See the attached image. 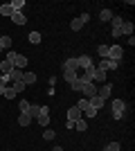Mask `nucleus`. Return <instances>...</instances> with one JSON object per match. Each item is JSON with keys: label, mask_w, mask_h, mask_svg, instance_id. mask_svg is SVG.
Returning a JSON list of instances; mask_svg holds the SVG:
<instances>
[{"label": "nucleus", "mask_w": 135, "mask_h": 151, "mask_svg": "<svg viewBox=\"0 0 135 151\" xmlns=\"http://www.w3.org/2000/svg\"><path fill=\"white\" fill-rule=\"evenodd\" d=\"M110 111H113V117H115V120H122L124 113H126V101L124 99H113Z\"/></svg>", "instance_id": "obj_1"}, {"label": "nucleus", "mask_w": 135, "mask_h": 151, "mask_svg": "<svg viewBox=\"0 0 135 151\" xmlns=\"http://www.w3.org/2000/svg\"><path fill=\"white\" fill-rule=\"evenodd\" d=\"M122 57H124L122 45H115V43L108 45V57H106V59H110V61H117V63H119V61H122Z\"/></svg>", "instance_id": "obj_2"}, {"label": "nucleus", "mask_w": 135, "mask_h": 151, "mask_svg": "<svg viewBox=\"0 0 135 151\" xmlns=\"http://www.w3.org/2000/svg\"><path fill=\"white\" fill-rule=\"evenodd\" d=\"M88 20H90V14H81V16H77V18H72L70 27H72V29H74V32H79V29H81V27L86 25V23H88Z\"/></svg>", "instance_id": "obj_3"}, {"label": "nucleus", "mask_w": 135, "mask_h": 151, "mask_svg": "<svg viewBox=\"0 0 135 151\" xmlns=\"http://www.w3.org/2000/svg\"><path fill=\"white\" fill-rule=\"evenodd\" d=\"M117 65H119L117 61H110V59H101V61L97 63L95 68H97V70H104V72H106V70H115Z\"/></svg>", "instance_id": "obj_4"}, {"label": "nucleus", "mask_w": 135, "mask_h": 151, "mask_svg": "<svg viewBox=\"0 0 135 151\" xmlns=\"http://www.w3.org/2000/svg\"><path fill=\"white\" fill-rule=\"evenodd\" d=\"M81 95H84L86 99H90V97H95V95H97V86H95L92 81L84 83V88H81Z\"/></svg>", "instance_id": "obj_5"}, {"label": "nucleus", "mask_w": 135, "mask_h": 151, "mask_svg": "<svg viewBox=\"0 0 135 151\" xmlns=\"http://www.w3.org/2000/svg\"><path fill=\"white\" fill-rule=\"evenodd\" d=\"M77 65L79 68H90V65H95V61H92V57H88V54H81V57H77Z\"/></svg>", "instance_id": "obj_6"}, {"label": "nucleus", "mask_w": 135, "mask_h": 151, "mask_svg": "<svg viewBox=\"0 0 135 151\" xmlns=\"http://www.w3.org/2000/svg\"><path fill=\"white\" fill-rule=\"evenodd\" d=\"M79 117H84V113H81V111H79L77 106L68 108V122H72V124H74V122H77Z\"/></svg>", "instance_id": "obj_7"}, {"label": "nucleus", "mask_w": 135, "mask_h": 151, "mask_svg": "<svg viewBox=\"0 0 135 151\" xmlns=\"http://www.w3.org/2000/svg\"><path fill=\"white\" fill-rule=\"evenodd\" d=\"M97 95H99V97H101V99H108L110 95H113V86H110V83H104L101 88L97 90Z\"/></svg>", "instance_id": "obj_8"}, {"label": "nucleus", "mask_w": 135, "mask_h": 151, "mask_svg": "<svg viewBox=\"0 0 135 151\" xmlns=\"http://www.w3.org/2000/svg\"><path fill=\"white\" fill-rule=\"evenodd\" d=\"M79 65H77V59H68L63 61V72H77Z\"/></svg>", "instance_id": "obj_9"}, {"label": "nucleus", "mask_w": 135, "mask_h": 151, "mask_svg": "<svg viewBox=\"0 0 135 151\" xmlns=\"http://www.w3.org/2000/svg\"><path fill=\"white\" fill-rule=\"evenodd\" d=\"M88 104L92 108H95V111H99V108H104V104H106V99H101V97H99V95H95V97H90L88 99Z\"/></svg>", "instance_id": "obj_10"}, {"label": "nucleus", "mask_w": 135, "mask_h": 151, "mask_svg": "<svg viewBox=\"0 0 135 151\" xmlns=\"http://www.w3.org/2000/svg\"><path fill=\"white\" fill-rule=\"evenodd\" d=\"M11 63H14V68H20V70H23L27 65V57H25V54H16Z\"/></svg>", "instance_id": "obj_11"}, {"label": "nucleus", "mask_w": 135, "mask_h": 151, "mask_svg": "<svg viewBox=\"0 0 135 151\" xmlns=\"http://www.w3.org/2000/svg\"><path fill=\"white\" fill-rule=\"evenodd\" d=\"M11 20H14V25H25V23H27V18H25V14H23V12H14Z\"/></svg>", "instance_id": "obj_12"}, {"label": "nucleus", "mask_w": 135, "mask_h": 151, "mask_svg": "<svg viewBox=\"0 0 135 151\" xmlns=\"http://www.w3.org/2000/svg\"><path fill=\"white\" fill-rule=\"evenodd\" d=\"M7 79H9V81H20V79H23V70L20 68H11V72L7 75Z\"/></svg>", "instance_id": "obj_13"}, {"label": "nucleus", "mask_w": 135, "mask_h": 151, "mask_svg": "<svg viewBox=\"0 0 135 151\" xmlns=\"http://www.w3.org/2000/svg\"><path fill=\"white\" fill-rule=\"evenodd\" d=\"M11 68H14V63L11 61H7V59H5V61H0V75H9V72H11Z\"/></svg>", "instance_id": "obj_14"}, {"label": "nucleus", "mask_w": 135, "mask_h": 151, "mask_svg": "<svg viewBox=\"0 0 135 151\" xmlns=\"http://www.w3.org/2000/svg\"><path fill=\"white\" fill-rule=\"evenodd\" d=\"M2 50H11V36H0V52Z\"/></svg>", "instance_id": "obj_15"}, {"label": "nucleus", "mask_w": 135, "mask_h": 151, "mask_svg": "<svg viewBox=\"0 0 135 151\" xmlns=\"http://www.w3.org/2000/svg\"><path fill=\"white\" fill-rule=\"evenodd\" d=\"M23 83H25V86L36 83V75H34V72H23Z\"/></svg>", "instance_id": "obj_16"}, {"label": "nucleus", "mask_w": 135, "mask_h": 151, "mask_svg": "<svg viewBox=\"0 0 135 151\" xmlns=\"http://www.w3.org/2000/svg\"><path fill=\"white\" fill-rule=\"evenodd\" d=\"M84 83H88V81H84L81 77H77V79H74V81L70 83V88H72V90H77V93H81V88H84Z\"/></svg>", "instance_id": "obj_17"}, {"label": "nucleus", "mask_w": 135, "mask_h": 151, "mask_svg": "<svg viewBox=\"0 0 135 151\" xmlns=\"http://www.w3.org/2000/svg\"><path fill=\"white\" fill-rule=\"evenodd\" d=\"M92 81H95V83H104V81H106V72L95 68V77H92Z\"/></svg>", "instance_id": "obj_18"}, {"label": "nucleus", "mask_w": 135, "mask_h": 151, "mask_svg": "<svg viewBox=\"0 0 135 151\" xmlns=\"http://www.w3.org/2000/svg\"><path fill=\"white\" fill-rule=\"evenodd\" d=\"M133 23H122V27H119V32L122 34H126V36H133Z\"/></svg>", "instance_id": "obj_19"}, {"label": "nucleus", "mask_w": 135, "mask_h": 151, "mask_svg": "<svg viewBox=\"0 0 135 151\" xmlns=\"http://www.w3.org/2000/svg\"><path fill=\"white\" fill-rule=\"evenodd\" d=\"M0 14H2L5 18H11V14H14L11 5H9V2H7V5H0Z\"/></svg>", "instance_id": "obj_20"}, {"label": "nucleus", "mask_w": 135, "mask_h": 151, "mask_svg": "<svg viewBox=\"0 0 135 151\" xmlns=\"http://www.w3.org/2000/svg\"><path fill=\"white\" fill-rule=\"evenodd\" d=\"M18 124L20 126H29V124H32V117H29L27 113H20L18 115Z\"/></svg>", "instance_id": "obj_21"}, {"label": "nucleus", "mask_w": 135, "mask_h": 151, "mask_svg": "<svg viewBox=\"0 0 135 151\" xmlns=\"http://www.w3.org/2000/svg\"><path fill=\"white\" fill-rule=\"evenodd\" d=\"M11 88H14V93H16V95H20V93H25V88H27V86L23 83V79H20V81H14V86H11Z\"/></svg>", "instance_id": "obj_22"}, {"label": "nucleus", "mask_w": 135, "mask_h": 151, "mask_svg": "<svg viewBox=\"0 0 135 151\" xmlns=\"http://www.w3.org/2000/svg\"><path fill=\"white\" fill-rule=\"evenodd\" d=\"M110 18H113V12H110V9H101V12H99V20H104V23H108Z\"/></svg>", "instance_id": "obj_23"}, {"label": "nucleus", "mask_w": 135, "mask_h": 151, "mask_svg": "<svg viewBox=\"0 0 135 151\" xmlns=\"http://www.w3.org/2000/svg\"><path fill=\"white\" fill-rule=\"evenodd\" d=\"M9 5H11L14 12H23V7H25V0H11Z\"/></svg>", "instance_id": "obj_24"}, {"label": "nucleus", "mask_w": 135, "mask_h": 151, "mask_svg": "<svg viewBox=\"0 0 135 151\" xmlns=\"http://www.w3.org/2000/svg\"><path fill=\"white\" fill-rule=\"evenodd\" d=\"M122 23H124L122 16H113V18H110V25H113V29H119V27H122Z\"/></svg>", "instance_id": "obj_25"}, {"label": "nucleus", "mask_w": 135, "mask_h": 151, "mask_svg": "<svg viewBox=\"0 0 135 151\" xmlns=\"http://www.w3.org/2000/svg\"><path fill=\"white\" fill-rule=\"evenodd\" d=\"M39 113H41V106H36V104H29V111H27V115H29V117H39Z\"/></svg>", "instance_id": "obj_26"}, {"label": "nucleus", "mask_w": 135, "mask_h": 151, "mask_svg": "<svg viewBox=\"0 0 135 151\" xmlns=\"http://www.w3.org/2000/svg\"><path fill=\"white\" fill-rule=\"evenodd\" d=\"M74 129H77V131H86V129H88V122H86L84 117H79V120L74 122Z\"/></svg>", "instance_id": "obj_27"}, {"label": "nucleus", "mask_w": 135, "mask_h": 151, "mask_svg": "<svg viewBox=\"0 0 135 151\" xmlns=\"http://www.w3.org/2000/svg\"><path fill=\"white\" fill-rule=\"evenodd\" d=\"M29 43H34V45L41 43V32H29Z\"/></svg>", "instance_id": "obj_28"}, {"label": "nucleus", "mask_w": 135, "mask_h": 151, "mask_svg": "<svg viewBox=\"0 0 135 151\" xmlns=\"http://www.w3.org/2000/svg\"><path fill=\"white\" fill-rule=\"evenodd\" d=\"M95 115H97V111H95V108H92V106L88 104V108L84 111V117H90V120H95Z\"/></svg>", "instance_id": "obj_29"}, {"label": "nucleus", "mask_w": 135, "mask_h": 151, "mask_svg": "<svg viewBox=\"0 0 135 151\" xmlns=\"http://www.w3.org/2000/svg\"><path fill=\"white\" fill-rule=\"evenodd\" d=\"M36 120H39L41 126H45V129H47V124H50V115H39Z\"/></svg>", "instance_id": "obj_30"}, {"label": "nucleus", "mask_w": 135, "mask_h": 151, "mask_svg": "<svg viewBox=\"0 0 135 151\" xmlns=\"http://www.w3.org/2000/svg\"><path fill=\"white\" fill-rule=\"evenodd\" d=\"M77 108H79V111H81V113H84L86 108H88V99H86V97H81V99L77 101Z\"/></svg>", "instance_id": "obj_31"}, {"label": "nucleus", "mask_w": 135, "mask_h": 151, "mask_svg": "<svg viewBox=\"0 0 135 151\" xmlns=\"http://www.w3.org/2000/svg\"><path fill=\"white\" fill-rule=\"evenodd\" d=\"M97 52H99V57H101V59H106V57H108V45H99Z\"/></svg>", "instance_id": "obj_32"}, {"label": "nucleus", "mask_w": 135, "mask_h": 151, "mask_svg": "<svg viewBox=\"0 0 135 151\" xmlns=\"http://www.w3.org/2000/svg\"><path fill=\"white\" fill-rule=\"evenodd\" d=\"M18 106H20V113H27V111H29V101H27L25 97H23V99H20V104H18Z\"/></svg>", "instance_id": "obj_33"}, {"label": "nucleus", "mask_w": 135, "mask_h": 151, "mask_svg": "<svg viewBox=\"0 0 135 151\" xmlns=\"http://www.w3.org/2000/svg\"><path fill=\"white\" fill-rule=\"evenodd\" d=\"M63 77H65V81H68V83H72L79 75H77V72H63Z\"/></svg>", "instance_id": "obj_34"}, {"label": "nucleus", "mask_w": 135, "mask_h": 151, "mask_svg": "<svg viewBox=\"0 0 135 151\" xmlns=\"http://www.w3.org/2000/svg\"><path fill=\"white\" fill-rule=\"evenodd\" d=\"M54 135H56V131H52V129H45V131H43L45 140H54Z\"/></svg>", "instance_id": "obj_35"}, {"label": "nucleus", "mask_w": 135, "mask_h": 151, "mask_svg": "<svg viewBox=\"0 0 135 151\" xmlns=\"http://www.w3.org/2000/svg\"><path fill=\"white\" fill-rule=\"evenodd\" d=\"M2 95H5V99H11V97H16V93H14V88H9V86H7V88L2 90Z\"/></svg>", "instance_id": "obj_36"}, {"label": "nucleus", "mask_w": 135, "mask_h": 151, "mask_svg": "<svg viewBox=\"0 0 135 151\" xmlns=\"http://www.w3.org/2000/svg\"><path fill=\"white\" fill-rule=\"evenodd\" d=\"M104 151H119V142H110V145H106Z\"/></svg>", "instance_id": "obj_37"}, {"label": "nucleus", "mask_w": 135, "mask_h": 151, "mask_svg": "<svg viewBox=\"0 0 135 151\" xmlns=\"http://www.w3.org/2000/svg\"><path fill=\"white\" fill-rule=\"evenodd\" d=\"M7 81H9V79H7L5 75H0V93H2V90L7 88Z\"/></svg>", "instance_id": "obj_38"}, {"label": "nucleus", "mask_w": 135, "mask_h": 151, "mask_svg": "<svg viewBox=\"0 0 135 151\" xmlns=\"http://www.w3.org/2000/svg\"><path fill=\"white\" fill-rule=\"evenodd\" d=\"M14 57H16V52H14V50H9V52H7V61H14Z\"/></svg>", "instance_id": "obj_39"}, {"label": "nucleus", "mask_w": 135, "mask_h": 151, "mask_svg": "<svg viewBox=\"0 0 135 151\" xmlns=\"http://www.w3.org/2000/svg\"><path fill=\"white\" fill-rule=\"evenodd\" d=\"M47 113H50V106H41V113L39 115H47Z\"/></svg>", "instance_id": "obj_40"}, {"label": "nucleus", "mask_w": 135, "mask_h": 151, "mask_svg": "<svg viewBox=\"0 0 135 151\" xmlns=\"http://www.w3.org/2000/svg\"><path fill=\"white\" fill-rule=\"evenodd\" d=\"M52 151H63V149H61V147H54V149H52Z\"/></svg>", "instance_id": "obj_41"}]
</instances>
